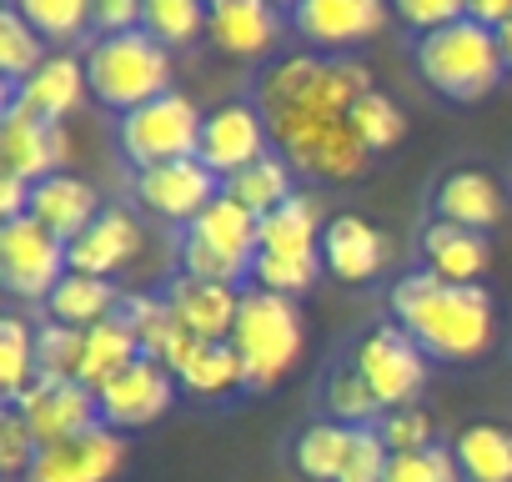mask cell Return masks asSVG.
<instances>
[{
    "label": "cell",
    "mask_w": 512,
    "mask_h": 482,
    "mask_svg": "<svg viewBox=\"0 0 512 482\" xmlns=\"http://www.w3.org/2000/svg\"><path fill=\"white\" fill-rule=\"evenodd\" d=\"M347 452H352V427H342V422H332V417L302 427V437L292 442V462H297V472L312 477V482H337Z\"/></svg>",
    "instance_id": "obj_31"
},
{
    "label": "cell",
    "mask_w": 512,
    "mask_h": 482,
    "mask_svg": "<svg viewBox=\"0 0 512 482\" xmlns=\"http://www.w3.org/2000/svg\"><path fill=\"white\" fill-rule=\"evenodd\" d=\"M91 91V81H86V61H76V56H46L16 91H11V101L6 106H16V111H26V116H36V121H66L76 106H81V96Z\"/></svg>",
    "instance_id": "obj_20"
},
{
    "label": "cell",
    "mask_w": 512,
    "mask_h": 482,
    "mask_svg": "<svg viewBox=\"0 0 512 482\" xmlns=\"http://www.w3.org/2000/svg\"><path fill=\"white\" fill-rule=\"evenodd\" d=\"M392 0H302L292 11V31L317 51H347L357 41L382 36Z\"/></svg>",
    "instance_id": "obj_14"
},
{
    "label": "cell",
    "mask_w": 512,
    "mask_h": 482,
    "mask_svg": "<svg viewBox=\"0 0 512 482\" xmlns=\"http://www.w3.org/2000/svg\"><path fill=\"white\" fill-rule=\"evenodd\" d=\"M387 482H467V477H462L452 447L432 442V447H422V452H397Z\"/></svg>",
    "instance_id": "obj_41"
},
{
    "label": "cell",
    "mask_w": 512,
    "mask_h": 482,
    "mask_svg": "<svg viewBox=\"0 0 512 482\" xmlns=\"http://www.w3.org/2000/svg\"><path fill=\"white\" fill-rule=\"evenodd\" d=\"M146 247V231L126 206H106L76 241H66V262L81 277H116L121 267H131Z\"/></svg>",
    "instance_id": "obj_17"
},
{
    "label": "cell",
    "mask_w": 512,
    "mask_h": 482,
    "mask_svg": "<svg viewBox=\"0 0 512 482\" xmlns=\"http://www.w3.org/2000/svg\"><path fill=\"white\" fill-rule=\"evenodd\" d=\"M176 387H181V382H176L171 367L141 357V362H131L121 377H111V382L96 392V402H101V422H106L111 432L151 427V422L166 417V407L176 402Z\"/></svg>",
    "instance_id": "obj_13"
},
{
    "label": "cell",
    "mask_w": 512,
    "mask_h": 482,
    "mask_svg": "<svg viewBox=\"0 0 512 482\" xmlns=\"http://www.w3.org/2000/svg\"><path fill=\"white\" fill-rule=\"evenodd\" d=\"M101 211H106V206L96 201V186H86L81 176L56 171V176H46L41 186H31V216H36L46 231H56L61 241H76Z\"/></svg>",
    "instance_id": "obj_24"
},
{
    "label": "cell",
    "mask_w": 512,
    "mask_h": 482,
    "mask_svg": "<svg viewBox=\"0 0 512 482\" xmlns=\"http://www.w3.org/2000/svg\"><path fill=\"white\" fill-rule=\"evenodd\" d=\"M46 41H81L96 31V0H11Z\"/></svg>",
    "instance_id": "obj_34"
},
{
    "label": "cell",
    "mask_w": 512,
    "mask_h": 482,
    "mask_svg": "<svg viewBox=\"0 0 512 482\" xmlns=\"http://www.w3.org/2000/svg\"><path fill=\"white\" fill-rule=\"evenodd\" d=\"M282 36V16L272 0H211L206 41L231 61H262Z\"/></svg>",
    "instance_id": "obj_18"
},
{
    "label": "cell",
    "mask_w": 512,
    "mask_h": 482,
    "mask_svg": "<svg viewBox=\"0 0 512 482\" xmlns=\"http://www.w3.org/2000/svg\"><path fill=\"white\" fill-rule=\"evenodd\" d=\"M26 427L36 432L41 447H56V442H71L91 427H101V402L86 382H56V377H36L31 392H21L11 402Z\"/></svg>",
    "instance_id": "obj_12"
},
{
    "label": "cell",
    "mask_w": 512,
    "mask_h": 482,
    "mask_svg": "<svg viewBox=\"0 0 512 482\" xmlns=\"http://www.w3.org/2000/svg\"><path fill=\"white\" fill-rule=\"evenodd\" d=\"M497 41H502V61H507V71H512V21L497 31Z\"/></svg>",
    "instance_id": "obj_49"
},
{
    "label": "cell",
    "mask_w": 512,
    "mask_h": 482,
    "mask_svg": "<svg viewBox=\"0 0 512 482\" xmlns=\"http://www.w3.org/2000/svg\"><path fill=\"white\" fill-rule=\"evenodd\" d=\"M452 457L467 482H512V432L497 422H472L452 437Z\"/></svg>",
    "instance_id": "obj_27"
},
{
    "label": "cell",
    "mask_w": 512,
    "mask_h": 482,
    "mask_svg": "<svg viewBox=\"0 0 512 482\" xmlns=\"http://www.w3.org/2000/svg\"><path fill=\"white\" fill-rule=\"evenodd\" d=\"M267 151H272V131H267V116H262L256 101H221L216 111H206L196 161L206 171H216L221 186L236 171H246L251 161H262Z\"/></svg>",
    "instance_id": "obj_10"
},
{
    "label": "cell",
    "mask_w": 512,
    "mask_h": 482,
    "mask_svg": "<svg viewBox=\"0 0 512 482\" xmlns=\"http://www.w3.org/2000/svg\"><path fill=\"white\" fill-rule=\"evenodd\" d=\"M36 457H41L36 432L26 427V417L16 407H6V412H0V472H6V477H26L36 467Z\"/></svg>",
    "instance_id": "obj_43"
},
{
    "label": "cell",
    "mask_w": 512,
    "mask_h": 482,
    "mask_svg": "<svg viewBox=\"0 0 512 482\" xmlns=\"http://www.w3.org/2000/svg\"><path fill=\"white\" fill-rule=\"evenodd\" d=\"M432 211H437V221H452V226H467V231H492L502 221L507 201H502V186L487 171L462 166V171H452V176L437 181Z\"/></svg>",
    "instance_id": "obj_23"
},
{
    "label": "cell",
    "mask_w": 512,
    "mask_h": 482,
    "mask_svg": "<svg viewBox=\"0 0 512 482\" xmlns=\"http://www.w3.org/2000/svg\"><path fill=\"white\" fill-rule=\"evenodd\" d=\"M377 437L392 447V457L397 452H422V447H432V417L422 407H392V412L377 417Z\"/></svg>",
    "instance_id": "obj_44"
},
{
    "label": "cell",
    "mask_w": 512,
    "mask_h": 482,
    "mask_svg": "<svg viewBox=\"0 0 512 482\" xmlns=\"http://www.w3.org/2000/svg\"><path fill=\"white\" fill-rule=\"evenodd\" d=\"M302 312L292 297H277V292H262V287H246L241 292V312H236V327H231V347L241 357V377L251 392L262 387H277L297 357H302Z\"/></svg>",
    "instance_id": "obj_4"
},
{
    "label": "cell",
    "mask_w": 512,
    "mask_h": 482,
    "mask_svg": "<svg viewBox=\"0 0 512 482\" xmlns=\"http://www.w3.org/2000/svg\"><path fill=\"white\" fill-rule=\"evenodd\" d=\"M136 337H141V357H151V362H161V367H171V372H176V367L191 357V347H196V337L181 327V317H176L166 302L156 307V317H151Z\"/></svg>",
    "instance_id": "obj_39"
},
{
    "label": "cell",
    "mask_w": 512,
    "mask_h": 482,
    "mask_svg": "<svg viewBox=\"0 0 512 482\" xmlns=\"http://www.w3.org/2000/svg\"><path fill=\"white\" fill-rule=\"evenodd\" d=\"M61 161H71L66 126L61 121H36V116L6 106V121H0V171L41 186L46 176H56Z\"/></svg>",
    "instance_id": "obj_15"
},
{
    "label": "cell",
    "mask_w": 512,
    "mask_h": 482,
    "mask_svg": "<svg viewBox=\"0 0 512 482\" xmlns=\"http://www.w3.org/2000/svg\"><path fill=\"white\" fill-rule=\"evenodd\" d=\"M66 272H71L66 241L56 231H46L36 216L0 221V277H6V292L11 297L46 302L61 287Z\"/></svg>",
    "instance_id": "obj_8"
},
{
    "label": "cell",
    "mask_w": 512,
    "mask_h": 482,
    "mask_svg": "<svg viewBox=\"0 0 512 482\" xmlns=\"http://www.w3.org/2000/svg\"><path fill=\"white\" fill-rule=\"evenodd\" d=\"M372 91V71L352 56H282L256 81V106L267 116L272 151L302 176L352 181L367 171V146L352 131V106Z\"/></svg>",
    "instance_id": "obj_1"
},
{
    "label": "cell",
    "mask_w": 512,
    "mask_h": 482,
    "mask_svg": "<svg viewBox=\"0 0 512 482\" xmlns=\"http://www.w3.org/2000/svg\"><path fill=\"white\" fill-rule=\"evenodd\" d=\"M322 262L337 282H372L387 267V236L367 216L342 211L322 231Z\"/></svg>",
    "instance_id": "obj_22"
},
{
    "label": "cell",
    "mask_w": 512,
    "mask_h": 482,
    "mask_svg": "<svg viewBox=\"0 0 512 482\" xmlns=\"http://www.w3.org/2000/svg\"><path fill=\"white\" fill-rule=\"evenodd\" d=\"M352 367L367 377V387L377 392V402L392 412V407H417L422 387H427V352L397 327V322H382L372 327L357 352H352Z\"/></svg>",
    "instance_id": "obj_9"
},
{
    "label": "cell",
    "mask_w": 512,
    "mask_h": 482,
    "mask_svg": "<svg viewBox=\"0 0 512 482\" xmlns=\"http://www.w3.org/2000/svg\"><path fill=\"white\" fill-rule=\"evenodd\" d=\"M116 307H121V292H116L106 277H81V272H66L61 287L46 297L51 322H66V327H96V322H111Z\"/></svg>",
    "instance_id": "obj_28"
},
{
    "label": "cell",
    "mask_w": 512,
    "mask_h": 482,
    "mask_svg": "<svg viewBox=\"0 0 512 482\" xmlns=\"http://www.w3.org/2000/svg\"><path fill=\"white\" fill-rule=\"evenodd\" d=\"M16 216H31V181L0 171V221H16Z\"/></svg>",
    "instance_id": "obj_47"
},
{
    "label": "cell",
    "mask_w": 512,
    "mask_h": 482,
    "mask_svg": "<svg viewBox=\"0 0 512 482\" xmlns=\"http://www.w3.org/2000/svg\"><path fill=\"white\" fill-rule=\"evenodd\" d=\"M221 196L241 201L251 216H272V211H282V206L297 196V166H292L282 151H267L262 161H251L246 171H236V176L221 186Z\"/></svg>",
    "instance_id": "obj_26"
},
{
    "label": "cell",
    "mask_w": 512,
    "mask_h": 482,
    "mask_svg": "<svg viewBox=\"0 0 512 482\" xmlns=\"http://www.w3.org/2000/svg\"><path fill=\"white\" fill-rule=\"evenodd\" d=\"M467 16L482 21L487 31H502L512 21V0H467Z\"/></svg>",
    "instance_id": "obj_48"
},
{
    "label": "cell",
    "mask_w": 512,
    "mask_h": 482,
    "mask_svg": "<svg viewBox=\"0 0 512 482\" xmlns=\"http://www.w3.org/2000/svg\"><path fill=\"white\" fill-rule=\"evenodd\" d=\"M131 362H141V337L121 322V317H111V322H96V327H86V357H81V382L91 387V392H101L111 377H121Z\"/></svg>",
    "instance_id": "obj_29"
},
{
    "label": "cell",
    "mask_w": 512,
    "mask_h": 482,
    "mask_svg": "<svg viewBox=\"0 0 512 482\" xmlns=\"http://www.w3.org/2000/svg\"><path fill=\"white\" fill-rule=\"evenodd\" d=\"M41 61H46V36L16 6H6L0 11V71H6V81L21 86Z\"/></svg>",
    "instance_id": "obj_36"
},
{
    "label": "cell",
    "mask_w": 512,
    "mask_h": 482,
    "mask_svg": "<svg viewBox=\"0 0 512 482\" xmlns=\"http://www.w3.org/2000/svg\"><path fill=\"white\" fill-rule=\"evenodd\" d=\"M176 382H181L191 397H226V392L246 387L241 357H236L231 342H196L191 357L176 367Z\"/></svg>",
    "instance_id": "obj_30"
},
{
    "label": "cell",
    "mask_w": 512,
    "mask_h": 482,
    "mask_svg": "<svg viewBox=\"0 0 512 482\" xmlns=\"http://www.w3.org/2000/svg\"><path fill=\"white\" fill-rule=\"evenodd\" d=\"M211 0H141V31L156 36L166 51L201 41Z\"/></svg>",
    "instance_id": "obj_32"
},
{
    "label": "cell",
    "mask_w": 512,
    "mask_h": 482,
    "mask_svg": "<svg viewBox=\"0 0 512 482\" xmlns=\"http://www.w3.org/2000/svg\"><path fill=\"white\" fill-rule=\"evenodd\" d=\"M131 191H136V201H141L151 216L176 221V226L186 231V226H191V221L221 196V176L206 171L196 156H186V161H166V166H146V171H136Z\"/></svg>",
    "instance_id": "obj_11"
},
{
    "label": "cell",
    "mask_w": 512,
    "mask_h": 482,
    "mask_svg": "<svg viewBox=\"0 0 512 482\" xmlns=\"http://www.w3.org/2000/svg\"><path fill=\"white\" fill-rule=\"evenodd\" d=\"M86 81H91V96L106 111L131 116L146 101L171 91V51L146 31L96 36L86 46Z\"/></svg>",
    "instance_id": "obj_3"
},
{
    "label": "cell",
    "mask_w": 512,
    "mask_h": 482,
    "mask_svg": "<svg viewBox=\"0 0 512 482\" xmlns=\"http://www.w3.org/2000/svg\"><path fill=\"white\" fill-rule=\"evenodd\" d=\"M322 201L297 191L282 211L262 216V257H322Z\"/></svg>",
    "instance_id": "obj_25"
},
{
    "label": "cell",
    "mask_w": 512,
    "mask_h": 482,
    "mask_svg": "<svg viewBox=\"0 0 512 482\" xmlns=\"http://www.w3.org/2000/svg\"><path fill=\"white\" fill-rule=\"evenodd\" d=\"M352 131H357V141H362L367 151H392V146L402 141L407 121H402V111L392 106V96L367 91V96L352 106Z\"/></svg>",
    "instance_id": "obj_38"
},
{
    "label": "cell",
    "mask_w": 512,
    "mask_h": 482,
    "mask_svg": "<svg viewBox=\"0 0 512 482\" xmlns=\"http://www.w3.org/2000/svg\"><path fill=\"white\" fill-rule=\"evenodd\" d=\"M141 31V0H96V36Z\"/></svg>",
    "instance_id": "obj_46"
},
{
    "label": "cell",
    "mask_w": 512,
    "mask_h": 482,
    "mask_svg": "<svg viewBox=\"0 0 512 482\" xmlns=\"http://www.w3.org/2000/svg\"><path fill=\"white\" fill-rule=\"evenodd\" d=\"M417 71L447 101H482L502 81L507 61H502L497 31H487L482 21L467 16V21L417 36Z\"/></svg>",
    "instance_id": "obj_5"
},
{
    "label": "cell",
    "mask_w": 512,
    "mask_h": 482,
    "mask_svg": "<svg viewBox=\"0 0 512 482\" xmlns=\"http://www.w3.org/2000/svg\"><path fill=\"white\" fill-rule=\"evenodd\" d=\"M387 307L397 327L437 362H472L492 347L497 307L487 287H452L432 272H407L392 282Z\"/></svg>",
    "instance_id": "obj_2"
},
{
    "label": "cell",
    "mask_w": 512,
    "mask_h": 482,
    "mask_svg": "<svg viewBox=\"0 0 512 482\" xmlns=\"http://www.w3.org/2000/svg\"><path fill=\"white\" fill-rule=\"evenodd\" d=\"M327 407H332V422H342V427H377V417L387 412L352 362H342L327 377Z\"/></svg>",
    "instance_id": "obj_35"
},
{
    "label": "cell",
    "mask_w": 512,
    "mask_h": 482,
    "mask_svg": "<svg viewBox=\"0 0 512 482\" xmlns=\"http://www.w3.org/2000/svg\"><path fill=\"white\" fill-rule=\"evenodd\" d=\"M387 472H392V447L377 437V427H352V452L337 482H387Z\"/></svg>",
    "instance_id": "obj_42"
},
{
    "label": "cell",
    "mask_w": 512,
    "mask_h": 482,
    "mask_svg": "<svg viewBox=\"0 0 512 482\" xmlns=\"http://www.w3.org/2000/svg\"><path fill=\"white\" fill-rule=\"evenodd\" d=\"M492 267V241L487 231H467L452 221H427L422 226V272L452 282V287H482Z\"/></svg>",
    "instance_id": "obj_19"
},
{
    "label": "cell",
    "mask_w": 512,
    "mask_h": 482,
    "mask_svg": "<svg viewBox=\"0 0 512 482\" xmlns=\"http://www.w3.org/2000/svg\"><path fill=\"white\" fill-rule=\"evenodd\" d=\"M256 252H262V216H251V211H246L241 201H231V196H216V201L181 231L176 262H181L186 277L236 287L241 277H251Z\"/></svg>",
    "instance_id": "obj_6"
},
{
    "label": "cell",
    "mask_w": 512,
    "mask_h": 482,
    "mask_svg": "<svg viewBox=\"0 0 512 482\" xmlns=\"http://www.w3.org/2000/svg\"><path fill=\"white\" fill-rule=\"evenodd\" d=\"M81 357H86V327L46 322V327L36 332V362H41V377L81 382Z\"/></svg>",
    "instance_id": "obj_37"
},
{
    "label": "cell",
    "mask_w": 512,
    "mask_h": 482,
    "mask_svg": "<svg viewBox=\"0 0 512 482\" xmlns=\"http://www.w3.org/2000/svg\"><path fill=\"white\" fill-rule=\"evenodd\" d=\"M322 272V257H262L256 252V267H251V282L262 292H277V297H302Z\"/></svg>",
    "instance_id": "obj_40"
},
{
    "label": "cell",
    "mask_w": 512,
    "mask_h": 482,
    "mask_svg": "<svg viewBox=\"0 0 512 482\" xmlns=\"http://www.w3.org/2000/svg\"><path fill=\"white\" fill-rule=\"evenodd\" d=\"M272 6H287V11H297V6H302V0H272Z\"/></svg>",
    "instance_id": "obj_50"
},
{
    "label": "cell",
    "mask_w": 512,
    "mask_h": 482,
    "mask_svg": "<svg viewBox=\"0 0 512 482\" xmlns=\"http://www.w3.org/2000/svg\"><path fill=\"white\" fill-rule=\"evenodd\" d=\"M121 467H126V442H121V432H111L101 422V427H91L71 442L41 447L26 482H111Z\"/></svg>",
    "instance_id": "obj_16"
},
{
    "label": "cell",
    "mask_w": 512,
    "mask_h": 482,
    "mask_svg": "<svg viewBox=\"0 0 512 482\" xmlns=\"http://www.w3.org/2000/svg\"><path fill=\"white\" fill-rule=\"evenodd\" d=\"M166 307L181 317V327L196 342H231V327H236V312H241V292L226 287V282H201V277L176 272V282L166 287Z\"/></svg>",
    "instance_id": "obj_21"
},
{
    "label": "cell",
    "mask_w": 512,
    "mask_h": 482,
    "mask_svg": "<svg viewBox=\"0 0 512 482\" xmlns=\"http://www.w3.org/2000/svg\"><path fill=\"white\" fill-rule=\"evenodd\" d=\"M201 126H206V116L196 111V101L181 91H166V96L146 101L141 111L121 116V151L136 171L186 161L201 146Z\"/></svg>",
    "instance_id": "obj_7"
},
{
    "label": "cell",
    "mask_w": 512,
    "mask_h": 482,
    "mask_svg": "<svg viewBox=\"0 0 512 482\" xmlns=\"http://www.w3.org/2000/svg\"><path fill=\"white\" fill-rule=\"evenodd\" d=\"M392 11L402 16V26L427 36V31H442L452 21H467V0H392Z\"/></svg>",
    "instance_id": "obj_45"
},
{
    "label": "cell",
    "mask_w": 512,
    "mask_h": 482,
    "mask_svg": "<svg viewBox=\"0 0 512 482\" xmlns=\"http://www.w3.org/2000/svg\"><path fill=\"white\" fill-rule=\"evenodd\" d=\"M41 377L36 362V332L26 327V317H0V392L6 402H16L21 392H31V382Z\"/></svg>",
    "instance_id": "obj_33"
}]
</instances>
